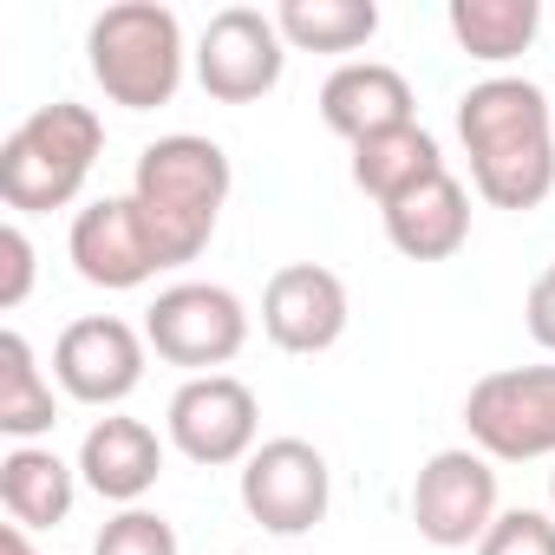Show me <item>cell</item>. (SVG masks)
Returning a JSON list of instances; mask_svg holds the SVG:
<instances>
[{
    "label": "cell",
    "mask_w": 555,
    "mask_h": 555,
    "mask_svg": "<svg viewBox=\"0 0 555 555\" xmlns=\"http://www.w3.org/2000/svg\"><path fill=\"white\" fill-rule=\"evenodd\" d=\"M282 73H288V40L261 8H222L196 40V86L216 105H255L282 86Z\"/></svg>",
    "instance_id": "cell-10"
},
{
    "label": "cell",
    "mask_w": 555,
    "mask_h": 555,
    "mask_svg": "<svg viewBox=\"0 0 555 555\" xmlns=\"http://www.w3.org/2000/svg\"><path fill=\"white\" fill-rule=\"evenodd\" d=\"M144 340L164 366H183L190 379L222 373L248 347V308L222 282H177L144 308Z\"/></svg>",
    "instance_id": "cell-6"
},
{
    "label": "cell",
    "mask_w": 555,
    "mask_h": 555,
    "mask_svg": "<svg viewBox=\"0 0 555 555\" xmlns=\"http://www.w3.org/2000/svg\"><path fill=\"white\" fill-rule=\"evenodd\" d=\"M164 477V438L144 418L105 412L86 438H79V483L118 509H138Z\"/></svg>",
    "instance_id": "cell-14"
},
{
    "label": "cell",
    "mask_w": 555,
    "mask_h": 555,
    "mask_svg": "<svg viewBox=\"0 0 555 555\" xmlns=\"http://www.w3.org/2000/svg\"><path fill=\"white\" fill-rule=\"evenodd\" d=\"M548 516H555V470H548Z\"/></svg>",
    "instance_id": "cell-27"
},
{
    "label": "cell",
    "mask_w": 555,
    "mask_h": 555,
    "mask_svg": "<svg viewBox=\"0 0 555 555\" xmlns=\"http://www.w3.org/2000/svg\"><path fill=\"white\" fill-rule=\"evenodd\" d=\"M288 53H360L379 34L373 0H282L274 8Z\"/></svg>",
    "instance_id": "cell-21"
},
{
    "label": "cell",
    "mask_w": 555,
    "mask_h": 555,
    "mask_svg": "<svg viewBox=\"0 0 555 555\" xmlns=\"http://www.w3.org/2000/svg\"><path fill=\"white\" fill-rule=\"evenodd\" d=\"M92 555H183V542H177V529H170V516H157V509H118L99 535H92Z\"/></svg>",
    "instance_id": "cell-22"
},
{
    "label": "cell",
    "mask_w": 555,
    "mask_h": 555,
    "mask_svg": "<svg viewBox=\"0 0 555 555\" xmlns=\"http://www.w3.org/2000/svg\"><path fill=\"white\" fill-rule=\"evenodd\" d=\"M522 327L542 353H555V261L529 282V301H522Z\"/></svg>",
    "instance_id": "cell-25"
},
{
    "label": "cell",
    "mask_w": 555,
    "mask_h": 555,
    "mask_svg": "<svg viewBox=\"0 0 555 555\" xmlns=\"http://www.w3.org/2000/svg\"><path fill=\"white\" fill-rule=\"evenodd\" d=\"M412 105H418V99H412L405 73L386 66V60H347V66H334L327 86H321V125H327L334 138H347V144H366V138L399 131V125H418Z\"/></svg>",
    "instance_id": "cell-15"
},
{
    "label": "cell",
    "mask_w": 555,
    "mask_h": 555,
    "mask_svg": "<svg viewBox=\"0 0 555 555\" xmlns=\"http://www.w3.org/2000/svg\"><path fill=\"white\" fill-rule=\"evenodd\" d=\"M477 555H555V516L548 509H503Z\"/></svg>",
    "instance_id": "cell-23"
},
{
    "label": "cell",
    "mask_w": 555,
    "mask_h": 555,
    "mask_svg": "<svg viewBox=\"0 0 555 555\" xmlns=\"http://www.w3.org/2000/svg\"><path fill=\"white\" fill-rule=\"evenodd\" d=\"M144 360H151L144 327H131L118 314H86V321H73L53 340V379H60V392L79 399V405H99V412H118L144 386Z\"/></svg>",
    "instance_id": "cell-11"
},
{
    "label": "cell",
    "mask_w": 555,
    "mask_h": 555,
    "mask_svg": "<svg viewBox=\"0 0 555 555\" xmlns=\"http://www.w3.org/2000/svg\"><path fill=\"white\" fill-rule=\"evenodd\" d=\"M0 555H40V548L27 542V529H14V522H8V529H0Z\"/></svg>",
    "instance_id": "cell-26"
},
{
    "label": "cell",
    "mask_w": 555,
    "mask_h": 555,
    "mask_svg": "<svg viewBox=\"0 0 555 555\" xmlns=\"http://www.w3.org/2000/svg\"><path fill=\"white\" fill-rule=\"evenodd\" d=\"M464 431L490 464L555 457V366H496L464 392Z\"/></svg>",
    "instance_id": "cell-5"
},
{
    "label": "cell",
    "mask_w": 555,
    "mask_h": 555,
    "mask_svg": "<svg viewBox=\"0 0 555 555\" xmlns=\"http://www.w3.org/2000/svg\"><path fill=\"white\" fill-rule=\"evenodd\" d=\"M99 151H105V118L79 99H53L34 118H21L0 144V196L14 216L66 209L79 203Z\"/></svg>",
    "instance_id": "cell-3"
},
{
    "label": "cell",
    "mask_w": 555,
    "mask_h": 555,
    "mask_svg": "<svg viewBox=\"0 0 555 555\" xmlns=\"http://www.w3.org/2000/svg\"><path fill=\"white\" fill-rule=\"evenodd\" d=\"M164 431H170V451L203 464V470L248 464L261 444V399L235 373H196L170 392Z\"/></svg>",
    "instance_id": "cell-7"
},
{
    "label": "cell",
    "mask_w": 555,
    "mask_h": 555,
    "mask_svg": "<svg viewBox=\"0 0 555 555\" xmlns=\"http://www.w3.org/2000/svg\"><path fill=\"white\" fill-rule=\"evenodd\" d=\"M431 177H444V151H438V138L425 125H399V131H379L366 144H353V183L379 209H392L399 196H412Z\"/></svg>",
    "instance_id": "cell-18"
},
{
    "label": "cell",
    "mask_w": 555,
    "mask_h": 555,
    "mask_svg": "<svg viewBox=\"0 0 555 555\" xmlns=\"http://www.w3.org/2000/svg\"><path fill=\"white\" fill-rule=\"evenodd\" d=\"M79 503V464H66L47 444H14L0 457V509L14 529H60Z\"/></svg>",
    "instance_id": "cell-17"
},
{
    "label": "cell",
    "mask_w": 555,
    "mask_h": 555,
    "mask_svg": "<svg viewBox=\"0 0 555 555\" xmlns=\"http://www.w3.org/2000/svg\"><path fill=\"white\" fill-rule=\"evenodd\" d=\"M34 295V242H27V229L21 222H8L0 229V308H21Z\"/></svg>",
    "instance_id": "cell-24"
},
{
    "label": "cell",
    "mask_w": 555,
    "mask_h": 555,
    "mask_svg": "<svg viewBox=\"0 0 555 555\" xmlns=\"http://www.w3.org/2000/svg\"><path fill=\"white\" fill-rule=\"evenodd\" d=\"M347 321H353V301H347V282H340L334 268L288 261V268L268 274V288H261V334L282 353L314 360V353L340 347Z\"/></svg>",
    "instance_id": "cell-12"
},
{
    "label": "cell",
    "mask_w": 555,
    "mask_h": 555,
    "mask_svg": "<svg viewBox=\"0 0 555 555\" xmlns=\"http://www.w3.org/2000/svg\"><path fill=\"white\" fill-rule=\"evenodd\" d=\"M235 190V170H229V151L216 138H196V131H170L157 144L138 151V170H131V203L164 255V268H183L209 248L216 222H222V203Z\"/></svg>",
    "instance_id": "cell-2"
},
{
    "label": "cell",
    "mask_w": 555,
    "mask_h": 555,
    "mask_svg": "<svg viewBox=\"0 0 555 555\" xmlns=\"http://www.w3.org/2000/svg\"><path fill=\"white\" fill-rule=\"evenodd\" d=\"M183 21L157 0H118L86 34V66L118 112H157L183 86Z\"/></svg>",
    "instance_id": "cell-4"
},
{
    "label": "cell",
    "mask_w": 555,
    "mask_h": 555,
    "mask_svg": "<svg viewBox=\"0 0 555 555\" xmlns=\"http://www.w3.org/2000/svg\"><path fill=\"white\" fill-rule=\"evenodd\" d=\"M386 216V242L405 255V261H451L464 242H470V190L444 170L431 183H418L412 196H399Z\"/></svg>",
    "instance_id": "cell-16"
},
{
    "label": "cell",
    "mask_w": 555,
    "mask_h": 555,
    "mask_svg": "<svg viewBox=\"0 0 555 555\" xmlns=\"http://www.w3.org/2000/svg\"><path fill=\"white\" fill-rule=\"evenodd\" d=\"M451 40L483 60V66H509L535 47L542 34V0H451Z\"/></svg>",
    "instance_id": "cell-20"
},
{
    "label": "cell",
    "mask_w": 555,
    "mask_h": 555,
    "mask_svg": "<svg viewBox=\"0 0 555 555\" xmlns=\"http://www.w3.org/2000/svg\"><path fill=\"white\" fill-rule=\"evenodd\" d=\"M66 255H73V268H79V282H92V288H105V295H131V288H144L151 274L164 268V255H157V242H151V229H144V216H138L131 196H99V203H86V209L73 216Z\"/></svg>",
    "instance_id": "cell-13"
},
{
    "label": "cell",
    "mask_w": 555,
    "mask_h": 555,
    "mask_svg": "<svg viewBox=\"0 0 555 555\" xmlns=\"http://www.w3.org/2000/svg\"><path fill=\"white\" fill-rule=\"evenodd\" d=\"M60 425V399H53V379L47 366L34 360V340L21 327L0 334V431L14 444H34Z\"/></svg>",
    "instance_id": "cell-19"
},
{
    "label": "cell",
    "mask_w": 555,
    "mask_h": 555,
    "mask_svg": "<svg viewBox=\"0 0 555 555\" xmlns=\"http://www.w3.org/2000/svg\"><path fill=\"white\" fill-rule=\"evenodd\" d=\"M496 464L477 444L431 451L412 483V522L431 548H477L496 522Z\"/></svg>",
    "instance_id": "cell-9"
},
{
    "label": "cell",
    "mask_w": 555,
    "mask_h": 555,
    "mask_svg": "<svg viewBox=\"0 0 555 555\" xmlns=\"http://www.w3.org/2000/svg\"><path fill=\"white\" fill-rule=\"evenodd\" d=\"M457 144L470 157V190L490 209H542L555 190V112L535 79L490 73L457 99Z\"/></svg>",
    "instance_id": "cell-1"
},
{
    "label": "cell",
    "mask_w": 555,
    "mask_h": 555,
    "mask_svg": "<svg viewBox=\"0 0 555 555\" xmlns=\"http://www.w3.org/2000/svg\"><path fill=\"white\" fill-rule=\"evenodd\" d=\"M327 503H334V470H327L321 444H308V438H268L242 464V509L268 535H308V529H321Z\"/></svg>",
    "instance_id": "cell-8"
}]
</instances>
